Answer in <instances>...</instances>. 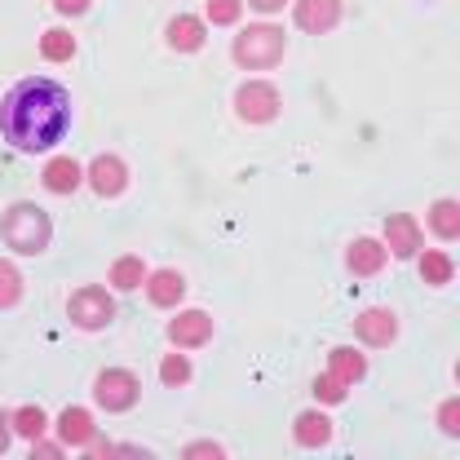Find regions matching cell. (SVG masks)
Listing matches in <instances>:
<instances>
[{
	"label": "cell",
	"mask_w": 460,
	"mask_h": 460,
	"mask_svg": "<svg viewBox=\"0 0 460 460\" xmlns=\"http://www.w3.org/2000/svg\"><path fill=\"white\" fill-rule=\"evenodd\" d=\"M71 128V93L49 75H27L0 98V137L13 151H49Z\"/></svg>",
	"instance_id": "1"
},
{
	"label": "cell",
	"mask_w": 460,
	"mask_h": 460,
	"mask_svg": "<svg viewBox=\"0 0 460 460\" xmlns=\"http://www.w3.org/2000/svg\"><path fill=\"white\" fill-rule=\"evenodd\" d=\"M0 234H4V243L18 252V257H40L45 248H49V239H54V226H49V213L40 208V204H13L9 213H4V222H0Z\"/></svg>",
	"instance_id": "2"
},
{
	"label": "cell",
	"mask_w": 460,
	"mask_h": 460,
	"mask_svg": "<svg viewBox=\"0 0 460 460\" xmlns=\"http://www.w3.org/2000/svg\"><path fill=\"white\" fill-rule=\"evenodd\" d=\"M288 49V36L284 27H275V22H257V27H248V31H239L234 36V45H230V58L243 66V71H270Z\"/></svg>",
	"instance_id": "3"
},
{
	"label": "cell",
	"mask_w": 460,
	"mask_h": 460,
	"mask_svg": "<svg viewBox=\"0 0 460 460\" xmlns=\"http://www.w3.org/2000/svg\"><path fill=\"white\" fill-rule=\"evenodd\" d=\"M66 314H71V323L75 328H84V332H98V328H107L115 319V301L107 288H80V292H71V301H66Z\"/></svg>",
	"instance_id": "4"
},
{
	"label": "cell",
	"mask_w": 460,
	"mask_h": 460,
	"mask_svg": "<svg viewBox=\"0 0 460 460\" xmlns=\"http://www.w3.org/2000/svg\"><path fill=\"white\" fill-rule=\"evenodd\" d=\"M93 399H98L102 411H128V407H137V399H142V381L133 372H124V367H107L93 381Z\"/></svg>",
	"instance_id": "5"
},
{
	"label": "cell",
	"mask_w": 460,
	"mask_h": 460,
	"mask_svg": "<svg viewBox=\"0 0 460 460\" xmlns=\"http://www.w3.org/2000/svg\"><path fill=\"white\" fill-rule=\"evenodd\" d=\"M284 107V98H279V89L275 84H266V80H248V84H239L234 89V111L243 124H270L275 115Z\"/></svg>",
	"instance_id": "6"
},
{
	"label": "cell",
	"mask_w": 460,
	"mask_h": 460,
	"mask_svg": "<svg viewBox=\"0 0 460 460\" xmlns=\"http://www.w3.org/2000/svg\"><path fill=\"white\" fill-rule=\"evenodd\" d=\"M169 341L177 345V349L208 345L213 341V314H204V310H181V314L169 323Z\"/></svg>",
	"instance_id": "7"
},
{
	"label": "cell",
	"mask_w": 460,
	"mask_h": 460,
	"mask_svg": "<svg viewBox=\"0 0 460 460\" xmlns=\"http://www.w3.org/2000/svg\"><path fill=\"white\" fill-rule=\"evenodd\" d=\"M354 332H358V341L367 345H390L399 337V314L385 310V305H372V310H363L354 319Z\"/></svg>",
	"instance_id": "8"
},
{
	"label": "cell",
	"mask_w": 460,
	"mask_h": 460,
	"mask_svg": "<svg viewBox=\"0 0 460 460\" xmlns=\"http://www.w3.org/2000/svg\"><path fill=\"white\" fill-rule=\"evenodd\" d=\"M89 186L102 195V199H115V195H124V186H128V169H124V160L119 155H98L93 164H89Z\"/></svg>",
	"instance_id": "9"
},
{
	"label": "cell",
	"mask_w": 460,
	"mask_h": 460,
	"mask_svg": "<svg viewBox=\"0 0 460 460\" xmlns=\"http://www.w3.org/2000/svg\"><path fill=\"white\" fill-rule=\"evenodd\" d=\"M341 22V0H296V27L310 36H323Z\"/></svg>",
	"instance_id": "10"
},
{
	"label": "cell",
	"mask_w": 460,
	"mask_h": 460,
	"mask_svg": "<svg viewBox=\"0 0 460 460\" xmlns=\"http://www.w3.org/2000/svg\"><path fill=\"white\" fill-rule=\"evenodd\" d=\"M385 248H390L394 257H402V261L420 252V226H416L411 213H394V217L385 222Z\"/></svg>",
	"instance_id": "11"
},
{
	"label": "cell",
	"mask_w": 460,
	"mask_h": 460,
	"mask_svg": "<svg viewBox=\"0 0 460 460\" xmlns=\"http://www.w3.org/2000/svg\"><path fill=\"white\" fill-rule=\"evenodd\" d=\"M385 257H390V248L381 239H354L345 252V266H349V275H376L385 266Z\"/></svg>",
	"instance_id": "12"
},
{
	"label": "cell",
	"mask_w": 460,
	"mask_h": 460,
	"mask_svg": "<svg viewBox=\"0 0 460 460\" xmlns=\"http://www.w3.org/2000/svg\"><path fill=\"white\" fill-rule=\"evenodd\" d=\"M93 416L84 411V407H66L62 416H58V438L66 443V447H89L93 443Z\"/></svg>",
	"instance_id": "13"
},
{
	"label": "cell",
	"mask_w": 460,
	"mask_h": 460,
	"mask_svg": "<svg viewBox=\"0 0 460 460\" xmlns=\"http://www.w3.org/2000/svg\"><path fill=\"white\" fill-rule=\"evenodd\" d=\"M164 36H169V49L177 54H195V49H204V22L199 18H190V13H177L169 27H164Z\"/></svg>",
	"instance_id": "14"
},
{
	"label": "cell",
	"mask_w": 460,
	"mask_h": 460,
	"mask_svg": "<svg viewBox=\"0 0 460 460\" xmlns=\"http://www.w3.org/2000/svg\"><path fill=\"white\" fill-rule=\"evenodd\" d=\"M40 177H45V190H54V195H71V190L84 181V169H80L71 155H58V160H49V164H45V172H40Z\"/></svg>",
	"instance_id": "15"
},
{
	"label": "cell",
	"mask_w": 460,
	"mask_h": 460,
	"mask_svg": "<svg viewBox=\"0 0 460 460\" xmlns=\"http://www.w3.org/2000/svg\"><path fill=\"white\" fill-rule=\"evenodd\" d=\"M146 296H151V305H177L181 296H186V279H181V270H155V275H146Z\"/></svg>",
	"instance_id": "16"
},
{
	"label": "cell",
	"mask_w": 460,
	"mask_h": 460,
	"mask_svg": "<svg viewBox=\"0 0 460 460\" xmlns=\"http://www.w3.org/2000/svg\"><path fill=\"white\" fill-rule=\"evenodd\" d=\"M328 367H332V376H337L341 385H358V381L367 376V358H363L358 349H349V345H337V349L328 354Z\"/></svg>",
	"instance_id": "17"
},
{
	"label": "cell",
	"mask_w": 460,
	"mask_h": 460,
	"mask_svg": "<svg viewBox=\"0 0 460 460\" xmlns=\"http://www.w3.org/2000/svg\"><path fill=\"white\" fill-rule=\"evenodd\" d=\"M292 434H296L301 447H323V443H332V420L323 411H301Z\"/></svg>",
	"instance_id": "18"
},
{
	"label": "cell",
	"mask_w": 460,
	"mask_h": 460,
	"mask_svg": "<svg viewBox=\"0 0 460 460\" xmlns=\"http://www.w3.org/2000/svg\"><path fill=\"white\" fill-rule=\"evenodd\" d=\"M429 230H434L438 239H447V243L456 239L460 234V204L456 199H438V204L429 208Z\"/></svg>",
	"instance_id": "19"
},
{
	"label": "cell",
	"mask_w": 460,
	"mask_h": 460,
	"mask_svg": "<svg viewBox=\"0 0 460 460\" xmlns=\"http://www.w3.org/2000/svg\"><path fill=\"white\" fill-rule=\"evenodd\" d=\"M9 425H13V434L18 438H27V443H36L45 429H49V416L40 411V407H18L13 416H9Z\"/></svg>",
	"instance_id": "20"
},
{
	"label": "cell",
	"mask_w": 460,
	"mask_h": 460,
	"mask_svg": "<svg viewBox=\"0 0 460 460\" xmlns=\"http://www.w3.org/2000/svg\"><path fill=\"white\" fill-rule=\"evenodd\" d=\"M146 284V266H142V257H119L111 266V288L119 292H133V288Z\"/></svg>",
	"instance_id": "21"
},
{
	"label": "cell",
	"mask_w": 460,
	"mask_h": 460,
	"mask_svg": "<svg viewBox=\"0 0 460 460\" xmlns=\"http://www.w3.org/2000/svg\"><path fill=\"white\" fill-rule=\"evenodd\" d=\"M40 54L49 58V62H71V58H75V36L62 31V27H49V31L40 36Z\"/></svg>",
	"instance_id": "22"
},
{
	"label": "cell",
	"mask_w": 460,
	"mask_h": 460,
	"mask_svg": "<svg viewBox=\"0 0 460 460\" xmlns=\"http://www.w3.org/2000/svg\"><path fill=\"white\" fill-rule=\"evenodd\" d=\"M452 270H456V266H452L447 252H425V257H420V279H425V284H434V288L452 284Z\"/></svg>",
	"instance_id": "23"
},
{
	"label": "cell",
	"mask_w": 460,
	"mask_h": 460,
	"mask_svg": "<svg viewBox=\"0 0 460 460\" xmlns=\"http://www.w3.org/2000/svg\"><path fill=\"white\" fill-rule=\"evenodd\" d=\"M18 296H22V275H18V266H13V261H0V310L18 305Z\"/></svg>",
	"instance_id": "24"
},
{
	"label": "cell",
	"mask_w": 460,
	"mask_h": 460,
	"mask_svg": "<svg viewBox=\"0 0 460 460\" xmlns=\"http://www.w3.org/2000/svg\"><path fill=\"white\" fill-rule=\"evenodd\" d=\"M160 381L172 385V390L186 385V381H190V358H186V354H169V358L160 363Z\"/></svg>",
	"instance_id": "25"
},
{
	"label": "cell",
	"mask_w": 460,
	"mask_h": 460,
	"mask_svg": "<svg viewBox=\"0 0 460 460\" xmlns=\"http://www.w3.org/2000/svg\"><path fill=\"white\" fill-rule=\"evenodd\" d=\"M243 13V0H208V22L213 27H234Z\"/></svg>",
	"instance_id": "26"
},
{
	"label": "cell",
	"mask_w": 460,
	"mask_h": 460,
	"mask_svg": "<svg viewBox=\"0 0 460 460\" xmlns=\"http://www.w3.org/2000/svg\"><path fill=\"white\" fill-rule=\"evenodd\" d=\"M314 399L341 402V399H345V385L337 381V376H332V372H328V376H319V381H314Z\"/></svg>",
	"instance_id": "27"
},
{
	"label": "cell",
	"mask_w": 460,
	"mask_h": 460,
	"mask_svg": "<svg viewBox=\"0 0 460 460\" xmlns=\"http://www.w3.org/2000/svg\"><path fill=\"white\" fill-rule=\"evenodd\" d=\"M456 420H460V402H456V399H447L443 407H438V425H443V434H452V438H456V434H460Z\"/></svg>",
	"instance_id": "28"
},
{
	"label": "cell",
	"mask_w": 460,
	"mask_h": 460,
	"mask_svg": "<svg viewBox=\"0 0 460 460\" xmlns=\"http://www.w3.org/2000/svg\"><path fill=\"white\" fill-rule=\"evenodd\" d=\"M181 456H186V460H195V456H213V460H217V456H226V447H217V443H190Z\"/></svg>",
	"instance_id": "29"
},
{
	"label": "cell",
	"mask_w": 460,
	"mask_h": 460,
	"mask_svg": "<svg viewBox=\"0 0 460 460\" xmlns=\"http://www.w3.org/2000/svg\"><path fill=\"white\" fill-rule=\"evenodd\" d=\"M58 13H71V18H80V13H89V0H54Z\"/></svg>",
	"instance_id": "30"
},
{
	"label": "cell",
	"mask_w": 460,
	"mask_h": 460,
	"mask_svg": "<svg viewBox=\"0 0 460 460\" xmlns=\"http://www.w3.org/2000/svg\"><path fill=\"white\" fill-rule=\"evenodd\" d=\"M9 438H13V425H9V411H0V456L9 452Z\"/></svg>",
	"instance_id": "31"
},
{
	"label": "cell",
	"mask_w": 460,
	"mask_h": 460,
	"mask_svg": "<svg viewBox=\"0 0 460 460\" xmlns=\"http://www.w3.org/2000/svg\"><path fill=\"white\" fill-rule=\"evenodd\" d=\"M252 9H261V13H275V9H284V0H248Z\"/></svg>",
	"instance_id": "32"
}]
</instances>
